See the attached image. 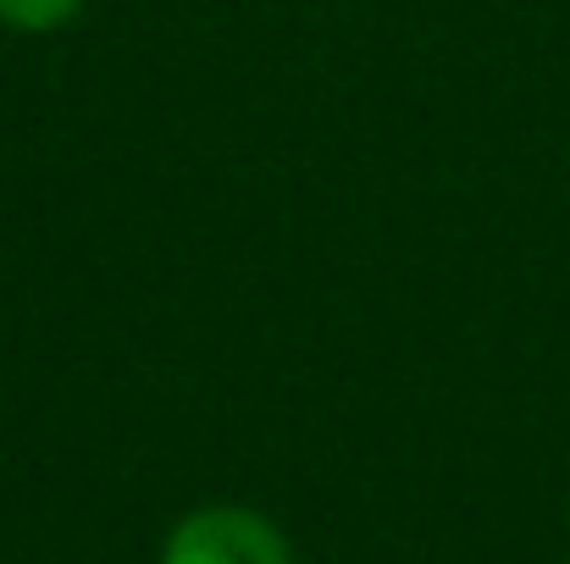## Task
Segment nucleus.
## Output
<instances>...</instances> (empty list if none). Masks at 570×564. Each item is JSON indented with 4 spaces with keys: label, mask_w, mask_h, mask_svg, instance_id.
<instances>
[{
    "label": "nucleus",
    "mask_w": 570,
    "mask_h": 564,
    "mask_svg": "<svg viewBox=\"0 0 570 564\" xmlns=\"http://www.w3.org/2000/svg\"><path fill=\"white\" fill-rule=\"evenodd\" d=\"M83 11V0H0V22L17 33H50L67 28Z\"/></svg>",
    "instance_id": "2"
},
{
    "label": "nucleus",
    "mask_w": 570,
    "mask_h": 564,
    "mask_svg": "<svg viewBox=\"0 0 570 564\" xmlns=\"http://www.w3.org/2000/svg\"><path fill=\"white\" fill-rule=\"evenodd\" d=\"M161 564H294V554L266 515L210 504L173 526Z\"/></svg>",
    "instance_id": "1"
}]
</instances>
